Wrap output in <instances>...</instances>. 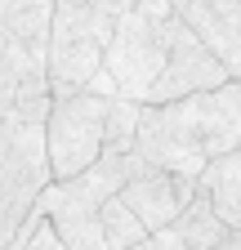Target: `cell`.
I'll return each instance as SVG.
<instances>
[{
  "mask_svg": "<svg viewBox=\"0 0 241 250\" xmlns=\"http://www.w3.org/2000/svg\"><path fill=\"white\" fill-rule=\"evenodd\" d=\"M241 147V81L188 94L174 103H143L139 152L152 166L201 179V170Z\"/></svg>",
  "mask_w": 241,
  "mask_h": 250,
  "instance_id": "6da1fadb",
  "label": "cell"
},
{
  "mask_svg": "<svg viewBox=\"0 0 241 250\" xmlns=\"http://www.w3.org/2000/svg\"><path fill=\"white\" fill-rule=\"evenodd\" d=\"M134 0H58L49 31V89L76 94L94 81L103 54L116 36V22Z\"/></svg>",
  "mask_w": 241,
  "mask_h": 250,
  "instance_id": "7a4b0ae2",
  "label": "cell"
},
{
  "mask_svg": "<svg viewBox=\"0 0 241 250\" xmlns=\"http://www.w3.org/2000/svg\"><path fill=\"white\" fill-rule=\"evenodd\" d=\"M174 18L179 9L170 0H134L130 14L116 22V36L103 54V72L112 76L120 99L147 103L157 76L165 72L170 41H174Z\"/></svg>",
  "mask_w": 241,
  "mask_h": 250,
  "instance_id": "3957f363",
  "label": "cell"
},
{
  "mask_svg": "<svg viewBox=\"0 0 241 250\" xmlns=\"http://www.w3.org/2000/svg\"><path fill=\"white\" fill-rule=\"evenodd\" d=\"M49 179L54 170L45 152V121L0 116V250L27 224Z\"/></svg>",
  "mask_w": 241,
  "mask_h": 250,
  "instance_id": "277c9868",
  "label": "cell"
},
{
  "mask_svg": "<svg viewBox=\"0 0 241 250\" xmlns=\"http://www.w3.org/2000/svg\"><path fill=\"white\" fill-rule=\"evenodd\" d=\"M107 147V94L76 89L54 94L45 116V152L54 179H76L103 156Z\"/></svg>",
  "mask_w": 241,
  "mask_h": 250,
  "instance_id": "5b68a950",
  "label": "cell"
},
{
  "mask_svg": "<svg viewBox=\"0 0 241 250\" xmlns=\"http://www.w3.org/2000/svg\"><path fill=\"white\" fill-rule=\"evenodd\" d=\"M54 103L49 89V49L0 36V116L45 121Z\"/></svg>",
  "mask_w": 241,
  "mask_h": 250,
  "instance_id": "8992f818",
  "label": "cell"
},
{
  "mask_svg": "<svg viewBox=\"0 0 241 250\" xmlns=\"http://www.w3.org/2000/svg\"><path fill=\"white\" fill-rule=\"evenodd\" d=\"M232 81V72L223 67V58L201 41V31L179 14L174 18V41H170V58H165V72L157 76L147 103H174V99H188V94L201 89H215Z\"/></svg>",
  "mask_w": 241,
  "mask_h": 250,
  "instance_id": "52a82bcc",
  "label": "cell"
},
{
  "mask_svg": "<svg viewBox=\"0 0 241 250\" xmlns=\"http://www.w3.org/2000/svg\"><path fill=\"white\" fill-rule=\"evenodd\" d=\"M197 192H201V179L179 174V170H165V166H152L147 156L139 161V170L130 174V183L120 188L125 206L147 224V232L174 224V219L188 210V201H192Z\"/></svg>",
  "mask_w": 241,
  "mask_h": 250,
  "instance_id": "ba28073f",
  "label": "cell"
},
{
  "mask_svg": "<svg viewBox=\"0 0 241 250\" xmlns=\"http://www.w3.org/2000/svg\"><path fill=\"white\" fill-rule=\"evenodd\" d=\"M241 81V0H170Z\"/></svg>",
  "mask_w": 241,
  "mask_h": 250,
  "instance_id": "9c48e42d",
  "label": "cell"
},
{
  "mask_svg": "<svg viewBox=\"0 0 241 250\" xmlns=\"http://www.w3.org/2000/svg\"><path fill=\"white\" fill-rule=\"evenodd\" d=\"M54 9H58V0H0V36L49 49Z\"/></svg>",
  "mask_w": 241,
  "mask_h": 250,
  "instance_id": "30bf717a",
  "label": "cell"
},
{
  "mask_svg": "<svg viewBox=\"0 0 241 250\" xmlns=\"http://www.w3.org/2000/svg\"><path fill=\"white\" fill-rule=\"evenodd\" d=\"M201 192L215 201V210L223 214V224L241 232V147L210 161L201 170Z\"/></svg>",
  "mask_w": 241,
  "mask_h": 250,
  "instance_id": "8fae6325",
  "label": "cell"
},
{
  "mask_svg": "<svg viewBox=\"0 0 241 250\" xmlns=\"http://www.w3.org/2000/svg\"><path fill=\"white\" fill-rule=\"evenodd\" d=\"M103 237H107V250H130L147 237V224L125 206V197H107L103 201Z\"/></svg>",
  "mask_w": 241,
  "mask_h": 250,
  "instance_id": "7c38bea8",
  "label": "cell"
},
{
  "mask_svg": "<svg viewBox=\"0 0 241 250\" xmlns=\"http://www.w3.org/2000/svg\"><path fill=\"white\" fill-rule=\"evenodd\" d=\"M139 121H143V103L134 99H107V147L103 152H134L139 147Z\"/></svg>",
  "mask_w": 241,
  "mask_h": 250,
  "instance_id": "4fadbf2b",
  "label": "cell"
},
{
  "mask_svg": "<svg viewBox=\"0 0 241 250\" xmlns=\"http://www.w3.org/2000/svg\"><path fill=\"white\" fill-rule=\"evenodd\" d=\"M27 250H67V241H63V232L54 228V219L45 214V224L36 228V237H32V246Z\"/></svg>",
  "mask_w": 241,
  "mask_h": 250,
  "instance_id": "5bb4252c",
  "label": "cell"
},
{
  "mask_svg": "<svg viewBox=\"0 0 241 250\" xmlns=\"http://www.w3.org/2000/svg\"><path fill=\"white\" fill-rule=\"evenodd\" d=\"M215 250H241V232H237V228H232V232H228V237H223V241H219V246H215Z\"/></svg>",
  "mask_w": 241,
  "mask_h": 250,
  "instance_id": "9a60e30c",
  "label": "cell"
}]
</instances>
